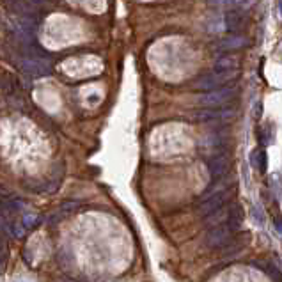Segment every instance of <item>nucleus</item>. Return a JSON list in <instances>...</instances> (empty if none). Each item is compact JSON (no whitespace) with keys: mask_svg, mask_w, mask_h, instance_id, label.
<instances>
[{"mask_svg":"<svg viewBox=\"0 0 282 282\" xmlns=\"http://www.w3.org/2000/svg\"><path fill=\"white\" fill-rule=\"evenodd\" d=\"M39 222H41V218H39L36 213H27V215H23V218H21V224H23V227L27 231L34 229Z\"/></svg>","mask_w":282,"mask_h":282,"instance_id":"nucleus-16","label":"nucleus"},{"mask_svg":"<svg viewBox=\"0 0 282 282\" xmlns=\"http://www.w3.org/2000/svg\"><path fill=\"white\" fill-rule=\"evenodd\" d=\"M234 115L233 110H215V108H204V110L194 112V119L199 122H211V121H226Z\"/></svg>","mask_w":282,"mask_h":282,"instance_id":"nucleus-4","label":"nucleus"},{"mask_svg":"<svg viewBox=\"0 0 282 282\" xmlns=\"http://www.w3.org/2000/svg\"><path fill=\"white\" fill-rule=\"evenodd\" d=\"M252 164L259 169V172L265 174L266 172V153L263 149H258L254 154H252Z\"/></svg>","mask_w":282,"mask_h":282,"instance_id":"nucleus-15","label":"nucleus"},{"mask_svg":"<svg viewBox=\"0 0 282 282\" xmlns=\"http://www.w3.org/2000/svg\"><path fill=\"white\" fill-rule=\"evenodd\" d=\"M234 231L229 227V224H220V226L213 227L211 231H208L204 236V243L209 248H222L226 243H229L233 240Z\"/></svg>","mask_w":282,"mask_h":282,"instance_id":"nucleus-1","label":"nucleus"},{"mask_svg":"<svg viewBox=\"0 0 282 282\" xmlns=\"http://www.w3.org/2000/svg\"><path fill=\"white\" fill-rule=\"evenodd\" d=\"M231 197V192L229 190H222V192H216V194L209 195L208 199H204V201L199 204L197 211L201 216H209V215H215V213H218L220 209H222V206L226 204L227 201H229Z\"/></svg>","mask_w":282,"mask_h":282,"instance_id":"nucleus-2","label":"nucleus"},{"mask_svg":"<svg viewBox=\"0 0 282 282\" xmlns=\"http://www.w3.org/2000/svg\"><path fill=\"white\" fill-rule=\"evenodd\" d=\"M218 85H220L218 78H215L213 75H206V77H202L201 80L197 82V87L204 89V91H211V89H216Z\"/></svg>","mask_w":282,"mask_h":282,"instance_id":"nucleus-14","label":"nucleus"},{"mask_svg":"<svg viewBox=\"0 0 282 282\" xmlns=\"http://www.w3.org/2000/svg\"><path fill=\"white\" fill-rule=\"evenodd\" d=\"M236 94V89L234 87H224L220 91H211V92H206L202 96H199V103L204 105V107L211 108V107H218V105L227 103L229 100H233V96Z\"/></svg>","mask_w":282,"mask_h":282,"instance_id":"nucleus-3","label":"nucleus"},{"mask_svg":"<svg viewBox=\"0 0 282 282\" xmlns=\"http://www.w3.org/2000/svg\"><path fill=\"white\" fill-rule=\"evenodd\" d=\"M277 229H279V233H282V218H277Z\"/></svg>","mask_w":282,"mask_h":282,"instance_id":"nucleus-18","label":"nucleus"},{"mask_svg":"<svg viewBox=\"0 0 282 282\" xmlns=\"http://www.w3.org/2000/svg\"><path fill=\"white\" fill-rule=\"evenodd\" d=\"M240 68V59L234 55H224L216 60L215 71L216 73H229V71H236Z\"/></svg>","mask_w":282,"mask_h":282,"instance_id":"nucleus-8","label":"nucleus"},{"mask_svg":"<svg viewBox=\"0 0 282 282\" xmlns=\"http://www.w3.org/2000/svg\"><path fill=\"white\" fill-rule=\"evenodd\" d=\"M227 169H229V160L226 156H215L208 162V171L213 179L222 178L227 172Z\"/></svg>","mask_w":282,"mask_h":282,"instance_id":"nucleus-7","label":"nucleus"},{"mask_svg":"<svg viewBox=\"0 0 282 282\" xmlns=\"http://www.w3.org/2000/svg\"><path fill=\"white\" fill-rule=\"evenodd\" d=\"M279 7H280V13H282V2H280V6H279Z\"/></svg>","mask_w":282,"mask_h":282,"instance_id":"nucleus-19","label":"nucleus"},{"mask_svg":"<svg viewBox=\"0 0 282 282\" xmlns=\"http://www.w3.org/2000/svg\"><path fill=\"white\" fill-rule=\"evenodd\" d=\"M247 243H248V234H243V236H240V238H233L229 243H226L222 247V254L224 256L238 254V252H241L247 247Z\"/></svg>","mask_w":282,"mask_h":282,"instance_id":"nucleus-9","label":"nucleus"},{"mask_svg":"<svg viewBox=\"0 0 282 282\" xmlns=\"http://www.w3.org/2000/svg\"><path fill=\"white\" fill-rule=\"evenodd\" d=\"M233 4H234V6H236L240 11H247V9H250V7L254 6L256 0H233Z\"/></svg>","mask_w":282,"mask_h":282,"instance_id":"nucleus-17","label":"nucleus"},{"mask_svg":"<svg viewBox=\"0 0 282 282\" xmlns=\"http://www.w3.org/2000/svg\"><path fill=\"white\" fill-rule=\"evenodd\" d=\"M23 70L27 73L39 77V75H48L52 71V66L46 59H34V57H28L23 60Z\"/></svg>","mask_w":282,"mask_h":282,"instance_id":"nucleus-6","label":"nucleus"},{"mask_svg":"<svg viewBox=\"0 0 282 282\" xmlns=\"http://www.w3.org/2000/svg\"><path fill=\"white\" fill-rule=\"evenodd\" d=\"M224 21H226V28L231 32H241L247 27V18L243 16V13L240 9L227 11L226 16H224Z\"/></svg>","mask_w":282,"mask_h":282,"instance_id":"nucleus-5","label":"nucleus"},{"mask_svg":"<svg viewBox=\"0 0 282 282\" xmlns=\"http://www.w3.org/2000/svg\"><path fill=\"white\" fill-rule=\"evenodd\" d=\"M4 215H16V213L23 211L25 209V202L20 201V199H11V201H4Z\"/></svg>","mask_w":282,"mask_h":282,"instance_id":"nucleus-11","label":"nucleus"},{"mask_svg":"<svg viewBox=\"0 0 282 282\" xmlns=\"http://www.w3.org/2000/svg\"><path fill=\"white\" fill-rule=\"evenodd\" d=\"M243 222V209L238 202H234L233 206L229 208V213H227V224L233 231H238Z\"/></svg>","mask_w":282,"mask_h":282,"instance_id":"nucleus-10","label":"nucleus"},{"mask_svg":"<svg viewBox=\"0 0 282 282\" xmlns=\"http://www.w3.org/2000/svg\"><path fill=\"white\" fill-rule=\"evenodd\" d=\"M247 45V41H245L243 38H240V36H234V38H229V39H224L222 43H220V50H236V48H243V46Z\"/></svg>","mask_w":282,"mask_h":282,"instance_id":"nucleus-12","label":"nucleus"},{"mask_svg":"<svg viewBox=\"0 0 282 282\" xmlns=\"http://www.w3.org/2000/svg\"><path fill=\"white\" fill-rule=\"evenodd\" d=\"M252 265H256L258 268H261L263 272L265 273H268L270 277H272L273 280L275 282H282V275H280V272L279 270L275 268V266L272 265V263H263V261H256V263H252Z\"/></svg>","mask_w":282,"mask_h":282,"instance_id":"nucleus-13","label":"nucleus"}]
</instances>
